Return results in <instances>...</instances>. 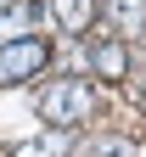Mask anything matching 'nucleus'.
Masks as SVG:
<instances>
[{"label": "nucleus", "instance_id": "1", "mask_svg": "<svg viewBox=\"0 0 146 157\" xmlns=\"http://www.w3.org/2000/svg\"><path fill=\"white\" fill-rule=\"evenodd\" d=\"M39 118L45 124H62V129H73L79 118H90L96 107V90L85 84V78H56V84H45V95H39Z\"/></svg>", "mask_w": 146, "mask_h": 157}, {"label": "nucleus", "instance_id": "2", "mask_svg": "<svg viewBox=\"0 0 146 157\" xmlns=\"http://www.w3.org/2000/svg\"><path fill=\"white\" fill-rule=\"evenodd\" d=\"M45 62H51V45H45V39H34V34L6 39V45H0V84H23V78H34Z\"/></svg>", "mask_w": 146, "mask_h": 157}, {"label": "nucleus", "instance_id": "3", "mask_svg": "<svg viewBox=\"0 0 146 157\" xmlns=\"http://www.w3.org/2000/svg\"><path fill=\"white\" fill-rule=\"evenodd\" d=\"M39 23H45V6H39V0H11V6L0 11V34H6V39H23Z\"/></svg>", "mask_w": 146, "mask_h": 157}, {"label": "nucleus", "instance_id": "4", "mask_svg": "<svg viewBox=\"0 0 146 157\" xmlns=\"http://www.w3.org/2000/svg\"><path fill=\"white\" fill-rule=\"evenodd\" d=\"M90 67H96L101 78H129V56H124L118 39H101V45L90 51Z\"/></svg>", "mask_w": 146, "mask_h": 157}, {"label": "nucleus", "instance_id": "5", "mask_svg": "<svg viewBox=\"0 0 146 157\" xmlns=\"http://www.w3.org/2000/svg\"><path fill=\"white\" fill-rule=\"evenodd\" d=\"M51 17H56L68 34H85L90 17H96V0H51Z\"/></svg>", "mask_w": 146, "mask_h": 157}, {"label": "nucleus", "instance_id": "6", "mask_svg": "<svg viewBox=\"0 0 146 157\" xmlns=\"http://www.w3.org/2000/svg\"><path fill=\"white\" fill-rule=\"evenodd\" d=\"M107 17H112L124 34H140L146 28V0H107Z\"/></svg>", "mask_w": 146, "mask_h": 157}, {"label": "nucleus", "instance_id": "7", "mask_svg": "<svg viewBox=\"0 0 146 157\" xmlns=\"http://www.w3.org/2000/svg\"><path fill=\"white\" fill-rule=\"evenodd\" d=\"M68 140H73V129H56L51 140H23L11 157H62V151H68Z\"/></svg>", "mask_w": 146, "mask_h": 157}, {"label": "nucleus", "instance_id": "8", "mask_svg": "<svg viewBox=\"0 0 146 157\" xmlns=\"http://www.w3.org/2000/svg\"><path fill=\"white\" fill-rule=\"evenodd\" d=\"M129 95H135V101L146 107V78H135V84H129Z\"/></svg>", "mask_w": 146, "mask_h": 157}, {"label": "nucleus", "instance_id": "9", "mask_svg": "<svg viewBox=\"0 0 146 157\" xmlns=\"http://www.w3.org/2000/svg\"><path fill=\"white\" fill-rule=\"evenodd\" d=\"M6 6H11V0H0V11H6Z\"/></svg>", "mask_w": 146, "mask_h": 157}]
</instances>
